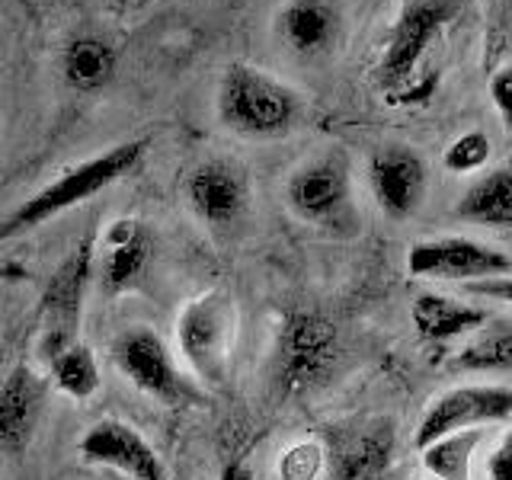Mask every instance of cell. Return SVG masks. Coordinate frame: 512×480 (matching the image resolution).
I'll list each match as a JSON object with an SVG mask.
<instances>
[{
	"label": "cell",
	"instance_id": "6da1fadb",
	"mask_svg": "<svg viewBox=\"0 0 512 480\" xmlns=\"http://www.w3.org/2000/svg\"><path fill=\"white\" fill-rule=\"evenodd\" d=\"M464 13V0H404L375 58V87L388 106H423L439 87L432 52Z\"/></svg>",
	"mask_w": 512,
	"mask_h": 480
},
{
	"label": "cell",
	"instance_id": "7a4b0ae2",
	"mask_svg": "<svg viewBox=\"0 0 512 480\" xmlns=\"http://www.w3.org/2000/svg\"><path fill=\"white\" fill-rule=\"evenodd\" d=\"M218 122L240 138H282L301 128L308 106L304 96L285 80L253 64H228L215 93Z\"/></svg>",
	"mask_w": 512,
	"mask_h": 480
},
{
	"label": "cell",
	"instance_id": "3957f363",
	"mask_svg": "<svg viewBox=\"0 0 512 480\" xmlns=\"http://www.w3.org/2000/svg\"><path fill=\"white\" fill-rule=\"evenodd\" d=\"M148 148H151L148 138L122 141V144H112L109 151L84 160V164L64 170L58 180L42 186L39 192H32L26 202H20L4 221H0V240L20 237L32 228H39L45 221L71 212V208L84 205L87 199L100 196L103 189L116 186L119 180H125V176L141 170L144 157H148Z\"/></svg>",
	"mask_w": 512,
	"mask_h": 480
},
{
	"label": "cell",
	"instance_id": "277c9868",
	"mask_svg": "<svg viewBox=\"0 0 512 480\" xmlns=\"http://www.w3.org/2000/svg\"><path fill=\"white\" fill-rule=\"evenodd\" d=\"M285 205L317 231L352 234L359 228V208L349 157L333 148L298 164L285 183Z\"/></svg>",
	"mask_w": 512,
	"mask_h": 480
},
{
	"label": "cell",
	"instance_id": "5b68a950",
	"mask_svg": "<svg viewBox=\"0 0 512 480\" xmlns=\"http://www.w3.org/2000/svg\"><path fill=\"white\" fill-rule=\"evenodd\" d=\"M336 349H340L336 327L324 314L311 308L288 311L279 324L269 359V378L276 391L282 397H301L314 391L333 372Z\"/></svg>",
	"mask_w": 512,
	"mask_h": 480
},
{
	"label": "cell",
	"instance_id": "8992f818",
	"mask_svg": "<svg viewBox=\"0 0 512 480\" xmlns=\"http://www.w3.org/2000/svg\"><path fill=\"white\" fill-rule=\"evenodd\" d=\"M112 362L132 388L164 407H189L205 400L202 384L183 372L167 340L148 324L125 327L112 340Z\"/></svg>",
	"mask_w": 512,
	"mask_h": 480
},
{
	"label": "cell",
	"instance_id": "52a82bcc",
	"mask_svg": "<svg viewBox=\"0 0 512 480\" xmlns=\"http://www.w3.org/2000/svg\"><path fill=\"white\" fill-rule=\"evenodd\" d=\"M237 340V304L224 292H205L192 298L176 317V343L199 384L228 381Z\"/></svg>",
	"mask_w": 512,
	"mask_h": 480
},
{
	"label": "cell",
	"instance_id": "ba28073f",
	"mask_svg": "<svg viewBox=\"0 0 512 480\" xmlns=\"http://www.w3.org/2000/svg\"><path fill=\"white\" fill-rule=\"evenodd\" d=\"M407 272L413 279L432 282H484L493 276H509L512 256L500 247H490L484 240L442 234L416 240L407 250Z\"/></svg>",
	"mask_w": 512,
	"mask_h": 480
},
{
	"label": "cell",
	"instance_id": "9c48e42d",
	"mask_svg": "<svg viewBox=\"0 0 512 480\" xmlns=\"http://www.w3.org/2000/svg\"><path fill=\"white\" fill-rule=\"evenodd\" d=\"M250 173L231 157L199 160L183 180V199L208 231H234L250 212Z\"/></svg>",
	"mask_w": 512,
	"mask_h": 480
},
{
	"label": "cell",
	"instance_id": "30bf717a",
	"mask_svg": "<svg viewBox=\"0 0 512 480\" xmlns=\"http://www.w3.org/2000/svg\"><path fill=\"white\" fill-rule=\"evenodd\" d=\"M512 420V388L509 384H490V381H474V384H458V388L442 391L432 404L426 407L420 426H416L413 445L426 448L442 436L464 429H484L493 423Z\"/></svg>",
	"mask_w": 512,
	"mask_h": 480
},
{
	"label": "cell",
	"instance_id": "8fae6325",
	"mask_svg": "<svg viewBox=\"0 0 512 480\" xmlns=\"http://www.w3.org/2000/svg\"><path fill=\"white\" fill-rule=\"evenodd\" d=\"M93 272V237H87L68 260H64L52 279L45 285L42 295V356L52 359L58 349L71 346L77 340V320L84 311V292H87V279Z\"/></svg>",
	"mask_w": 512,
	"mask_h": 480
},
{
	"label": "cell",
	"instance_id": "7c38bea8",
	"mask_svg": "<svg viewBox=\"0 0 512 480\" xmlns=\"http://www.w3.org/2000/svg\"><path fill=\"white\" fill-rule=\"evenodd\" d=\"M368 186L384 218L407 221L420 212L429 192V167L410 144H381L368 157Z\"/></svg>",
	"mask_w": 512,
	"mask_h": 480
},
{
	"label": "cell",
	"instance_id": "4fadbf2b",
	"mask_svg": "<svg viewBox=\"0 0 512 480\" xmlns=\"http://www.w3.org/2000/svg\"><path fill=\"white\" fill-rule=\"evenodd\" d=\"M80 458L132 480H167V468L154 445L125 420H103L90 426L87 436L80 439Z\"/></svg>",
	"mask_w": 512,
	"mask_h": 480
},
{
	"label": "cell",
	"instance_id": "5bb4252c",
	"mask_svg": "<svg viewBox=\"0 0 512 480\" xmlns=\"http://www.w3.org/2000/svg\"><path fill=\"white\" fill-rule=\"evenodd\" d=\"M154 260V234L144 221L122 218L109 228L103 260H100V282L106 295L135 292L141 279L148 276Z\"/></svg>",
	"mask_w": 512,
	"mask_h": 480
},
{
	"label": "cell",
	"instance_id": "9a60e30c",
	"mask_svg": "<svg viewBox=\"0 0 512 480\" xmlns=\"http://www.w3.org/2000/svg\"><path fill=\"white\" fill-rule=\"evenodd\" d=\"M45 410V384L29 365H16L0 384V455H20Z\"/></svg>",
	"mask_w": 512,
	"mask_h": 480
},
{
	"label": "cell",
	"instance_id": "2e32d148",
	"mask_svg": "<svg viewBox=\"0 0 512 480\" xmlns=\"http://www.w3.org/2000/svg\"><path fill=\"white\" fill-rule=\"evenodd\" d=\"M343 16L333 0H285L276 13V36L292 55L320 58L340 39Z\"/></svg>",
	"mask_w": 512,
	"mask_h": 480
},
{
	"label": "cell",
	"instance_id": "e0dca14e",
	"mask_svg": "<svg viewBox=\"0 0 512 480\" xmlns=\"http://www.w3.org/2000/svg\"><path fill=\"white\" fill-rule=\"evenodd\" d=\"M410 320L426 343H452V340H461V336H471L474 330H480L490 317L484 308L461 301L455 295L423 292L413 301Z\"/></svg>",
	"mask_w": 512,
	"mask_h": 480
},
{
	"label": "cell",
	"instance_id": "ac0fdd59",
	"mask_svg": "<svg viewBox=\"0 0 512 480\" xmlns=\"http://www.w3.org/2000/svg\"><path fill=\"white\" fill-rule=\"evenodd\" d=\"M119 52L100 32H77L61 48V77L74 93H100L112 84Z\"/></svg>",
	"mask_w": 512,
	"mask_h": 480
},
{
	"label": "cell",
	"instance_id": "d6986e66",
	"mask_svg": "<svg viewBox=\"0 0 512 480\" xmlns=\"http://www.w3.org/2000/svg\"><path fill=\"white\" fill-rule=\"evenodd\" d=\"M394 455V429L391 423L375 420L333 448V480H378Z\"/></svg>",
	"mask_w": 512,
	"mask_h": 480
},
{
	"label": "cell",
	"instance_id": "ffe728a7",
	"mask_svg": "<svg viewBox=\"0 0 512 480\" xmlns=\"http://www.w3.org/2000/svg\"><path fill=\"white\" fill-rule=\"evenodd\" d=\"M448 372L458 375H509L512 372V317L487 320L464 340L452 359Z\"/></svg>",
	"mask_w": 512,
	"mask_h": 480
},
{
	"label": "cell",
	"instance_id": "44dd1931",
	"mask_svg": "<svg viewBox=\"0 0 512 480\" xmlns=\"http://www.w3.org/2000/svg\"><path fill=\"white\" fill-rule=\"evenodd\" d=\"M455 218L484 228H512V167H493L461 192Z\"/></svg>",
	"mask_w": 512,
	"mask_h": 480
},
{
	"label": "cell",
	"instance_id": "7402d4cb",
	"mask_svg": "<svg viewBox=\"0 0 512 480\" xmlns=\"http://www.w3.org/2000/svg\"><path fill=\"white\" fill-rule=\"evenodd\" d=\"M48 375L52 384L71 400H90L100 391V362H96L93 349L87 343H71L58 349L52 359H48Z\"/></svg>",
	"mask_w": 512,
	"mask_h": 480
},
{
	"label": "cell",
	"instance_id": "603a6c76",
	"mask_svg": "<svg viewBox=\"0 0 512 480\" xmlns=\"http://www.w3.org/2000/svg\"><path fill=\"white\" fill-rule=\"evenodd\" d=\"M484 432L480 429H464L429 442L423 452V468L436 480H474V452Z\"/></svg>",
	"mask_w": 512,
	"mask_h": 480
},
{
	"label": "cell",
	"instance_id": "cb8c5ba5",
	"mask_svg": "<svg viewBox=\"0 0 512 480\" xmlns=\"http://www.w3.org/2000/svg\"><path fill=\"white\" fill-rule=\"evenodd\" d=\"M490 154H493V144L484 132H464L445 148L442 164L448 173L471 176V173H480L490 164Z\"/></svg>",
	"mask_w": 512,
	"mask_h": 480
},
{
	"label": "cell",
	"instance_id": "d4e9b609",
	"mask_svg": "<svg viewBox=\"0 0 512 480\" xmlns=\"http://www.w3.org/2000/svg\"><path fill=\"white\" fill-rule=\"evenodd\" d=\"M461 292L477 301H493V304H506V308H512V272L509 276L484 279V282H468V285H461Z\"/></svg>",
	"mask_w": 512,
	"mask_h": 480
},
{
	"label": "cell",
	"instance_id": "484cf974",
	"mask_svg": "<svg viewBox=\"0 0 512 480\" xmlns=\"http://www.w3.org/2000/svg\"><path fill=\"white\" fill-rule=\"evenodd\" d=\"M490 100L500 112L503 125L512 132V64H503V68H496L493 77H490Z\"/></svg>",
	"mask_w": 512,
	"mask_h": 480
},
{
	"label": "cell",
	"instance_id": "4316f807",
	"mask_svg": "<svg viewBox=\"0 0 512 480\" xmlns=\"http://www.w3.org/2000/svg\"><path fill=\"white\" fill-rule=\"evenodd\" d=\"M487 480H512V429L503 432V439L484 461Z\"/></svg>",
	"mask_w": 512,
	"mask_h": 480
},
{
	"label": "cell",
	"instance_id": "83f0119b",
	"mask_svg": "<svg viewBox=\"0 0 512 480\" xmlns=\"http://www.w3.org/2000/svg\"><path fill=\"white\" fill-rule=\"evenodd\" d=\"M218 480H253V471H250V464H247V461L234 458V461H228V464L221 468Z\"/></svg>",
	"mask_w": 512,
	"mask_h": 480
}]
</instances>
